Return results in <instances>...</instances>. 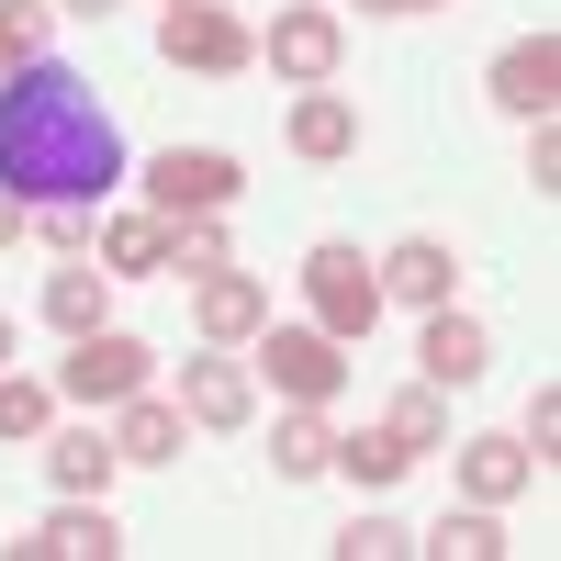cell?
Returning a JSON list of instances; mask_svg holds the SVG:
<instances>
[{
	"label": "cell",
	"mask_w": 561,
	"mask_h": 561,
	"mask_svg": "<svg viewBox=\"0 0 561 561\" xmlns=\"http://www.w3.org/2000/svg\"><path fill=\"white\" fill-rule=\"evenodd\" d=\"M113 180H124V135H113L102 102H90V79H68L57 57L23 68V79H0V192L102 214Z\"/></svg>",
	"instance_id": "6da1fadb"
},
{
	"label": "cell",
	"mask_w": 561,
	"mask_h": 561,
	"mask_svg": "<svg viewBox=\"0 0 561 561\" xmlns=\"http://www.w3.org/2000/svg\"><path fill=\"white\" fill-rule=\"evenodd\" d=\"M158 57L192 79H237V68H259V23H237L225 0H180V12H158Z\"/></svg>",
	"instance_id": "7a4b0ae2"
},
{
	"label": "cell",
	"mask_w": 561,
	"mask_h": 561,
	"mask_svg": "<svg viewBox=\"0 0 561 561\" xmlns=\"http://www.w3.org/2000/svg\"><path fill=\"white\" fill-rule=\"evenodd\" d=\"M304 304H314V325H325L337 348H359L370 325H382V270H370L359 248H337V237H325V248L304 259Z\"/></svg>",
	"instance_id": "3957f363"
},
{
	"label": "cell",
	"mask_w": 561,
	"mask_h": 561,
	"mask_svg": "<svg viewBox=\"0 0 561 561\" xmlns=\"http://www.w3.org/2000/svg\"><path fill=\"white\" fill-rule=\"evenodd\" d=\"M147 382H158V348L124 337V325H90V337H68V359H57V393L68 404H124Z\"/></svg>",
	"instance_id": "277c9868"
},
{
	"label": "cell",
	"mask_w": 561,
	"mask_h": 561,
	"mask_svg": "<svg viewBox=\"0 0 561 561\" xmlns=\"http://www.w3.org/2000/svg\"><path fill=\"white\" fill-rule=\"evenodd\" d=\"M259 382H270L280 404H337L348 348L325 337V325H259Z\"/></svg>",
	"instance_id": "5b68a950"
},
{
	"label": "cell",
	"mask_w": 561,
	"mask_h": 561,
	"mask_svg": "<svg viewBox=\"0 0 561 561\" xmlns=\"http://www.w3.org/2000/svg\"><path fill=\"white\" fill-rule=\"evenodd\" d=\"M248 192V169L225 147H158L147 158V214H225Z\"/></svg>",
	"instance_id": "8992f818"
},
{
	"label": "cell",
	"mask_w": 561,
	"mask_h": 561,
	"mask_svg": "<svg viewBox=\"0 0 561 561\" xmlns=\"http://www.w3.org/2000/svg\"><path fill=\"white\" fill-rule=\"evenodd\" d=\"M259 57H270V79L325 90V79H337V57H348V34H337V12H325V0H293V12H270Z\"/></svg>",
	"instance_id": "52a82bcc"
},
{
	"label": "cell",
	"mask_w": 561,
	"mask_h": 561,
	"mask_svg": "<svg viewBox=\"0 0 561 561\" xmlns=\"http://www.w3.org/2000/svg\"><path fill=\"white\" fill-rule=\"evenodd\" d=\"M180 415H192V427H248L259 415V370L248 359H180Z\"/></svg>",
	"instance_id": "ba28073f"
},
{
	"label": "cell",
	"mask_w": 561,
	"mask_h": 561,
	"mask_svg": "<svg viewBox=\"0 0 561 561\" xmlns=\"http://www.w3.org/2000/svg\"><path fill=\"white\" fill-rule=\"evenodd\" d=\"M494 102L517 113V124H550V113H561V45H550V34H517V45L494 57Z\"/></svg>",
	"instance_id": "9c48e42d"
},
{
	"label": "cell",
	"mask_w": 561,
	"mask_h": 561,
	"mask_svg": "<svg viewBox=\"0 0 561 561\" xmlns=\"http://www.w3.org/2000/svg\"><path fill=\"white\" fill-rule=\"evenodd\" d=\"M113 550H124V528L102 517V494H68L34 539H12V561H113Z\"/></svg>",
	"instance_id": "30bf717a"
},
{
	"label": "cell",
	"mask_w": 561,
	"mask_h": 561,
	"mask_svg": "<svg viewBox=\"0 0 561 561\" xmlns=\"http://www.w3.org/2000/svg\"><path fill=\"white\" fill-rule=\"evenodd\" d=\"M483 359H494V337H483V325L472 314H427V337H415V382H438V393H472L483 382Z\"/></svg>",
	"instance_id": "8fae6325"
},
{
	"label": "cell",
	"mask_w": 561,
	"mask_h": 561,
	"mask_svg": "<svg viewBox=\"0 0 561 561\" xmlns=\"http://www.w3.org/2000/svg\"><path fill=\"white\" fill-rule=\"evenodd\" d=\"M192 325H203L214 348H237V337H259V325H270V293H259L237 259H225V270H203V280H192Z\"/></svg>",
	"instance_id": "7c38bea8"
},
{
	"label": "cell",
	"mask_w": 561,
	"mask_h": 561,
	"mask_svg": "<svg viewBox=\"0 0 561 561\" xmlns=\"http://www.w3.org/2000/svg\"><path fill=\"white\" fill-rule=\"evenodd\" d=\"M370 270H382V304H415V314H438L449 280H460V259H449L438 237H404V248H382Z\"/></svg>",
	"instance_id": "4fadbf2b"
},
{
	"label": "cell",
	"mask_w": 561,
	"mask_h": 561,
	"mask_svg": "<svg viewBox=\"0 0 561 561\" xmlns=\"http://www.w3.org/2000/svg\"><path fill=\"white\" fill-rule=\"evenodd\" d=\"M293 158H314V169L359 158V113H348V90H304V102H293Z\"/></svg>",
	"instance_id": "5bb4252c"
},
{
	"label": "cell",
	"mask_w": 561,
	"mask_h": 561,
	"mask_svg": "<svg viewBox=\"0 0 561 561\" xmlns=\"http://www.w3.org/2000/svg\"><path fill=\"white\" fill-rule=\"evenodd\" d=\"M180 427H192L180 393H124V404H113V449H124V460H180Z\"/></svg>",
	"instance_id": "9a60e30c"
},
{
	"label": "cell",
	"mask_w": 561,
	"mask_h": 561,
	"mask_svg": "<svg viewBox=\"0 0 561 561\" xmlns=\"http://www.w3.org/2000/svg\"><path fill=\"white\" fill-rule=\"evenodd\" d=\"M270 472L280 483H314V472H337V427H325V404H293L270 427Z\"/></svg>",
	"instance_id": "2e32d148"
},
{
	"label": "cell",
	"mask_w": 561,
	"mask_h": 561,
	"mask_svg": "<svg viewBox=\"0 0 561 561\" xmlns=\"http://www.w3.org/2000/svg\"><path fill=\"white\" fill-rule=\"evenodd\" d=\"M45 472H57V494H102L124 472V449H113V427H57L45 438Z\"/></svg>",
	"instance_id": "e0dca14e"
},
{
	"label": "cell",
	"mask_w": 561,
	"mask_h": 561,
	"mask_svg": "<svg viewBox=\"0 0 561 561\" xmlns=\"http://www.w3.org/2000/svg\"><path fill=\"white\" fill-rule=\"evenodd\" d=\"M45 325H57V337L113 325V270H45Z\"/></svg>",
	"instance_id": "ac0fdd59"
},
{
	"label": "cell",
	"mask_w": 561,
	"mask_h": 561,
	"mask_svg": "<svg viewBox=\"0 0 561 561\" xmlns=\"http://www.w3.org/2000/svg\"><path fill=\"white\" fill-rule=\"evenodd\" d=\"M460 483H472V505H505V494L539 483V460H528V438H472L460 449Z\"/></svg>",
	"instance_id": "d6986e66"
},
{
	"label": "cell",
	"mask_w": 561,
	"mask_h": 561,
	"mask_svg": "<svg viewBox=\"0 0 561 561\" xmlns=\"http://www.w3.org/2000/svg\"><path fill=\"white\" fill-rule=\"evenodd\" d=\"M102 270H113V280L169 270V214H113V225H102Z\"/></svg>",
	"instance_id": "ffe728a7"
},
{
	"label": "cell",
	"mask_w": 561,
	"mask_h": 561,
	"mask_svg": "<svg viewBox=\"0 0 561 561\" xmlns=\"http://www.w3.org/2000/svg\"><path fill=\"white\" fill-rule=\"evenodd\" d=\"M415 550H427V561H505L517 539L494 528V505H460V517H438V528L415 539Z\"/></svg>",
	"instance_id": "44dd1931"
},
{
	"label": "cell",
	"mask_w": 561,
	"mask_h": 561,
	"mask_svg": "<svg viewBox=\"0 0 561 561\" xmlns=\"http://www.w3.org/2000/svg\"><path fill=\"white\" fill-rule=\"evenodd\" d=\"M45 45H57V12H45V0H0V79L45 68Z\"/></svg>",
	"instance_id": "7402d4cb"
},
{
	"label": "cell",
	"mask_w": 561,
	"mask_h": 561,
	"mask_svg": "<svg viewBox=\"0 0 561 561\" xmlns=\"http://www.w3.org/2000/svg\"><path fill=\"white\" fill-rule=\"evenodd\" d=\"M382 427L415 449V460H427V449H449V393L438 382H415V393H393V415H382Z\"/></svg>",
	"instance_id": "603a6c76"
},
{
	"label": "cell",
	"mask_w": 561,
	"mask_h": 561,
	"mask_svg": "<svg viewBox=\"0 0 561 561\" xmlns=\"http://www.w3.org/2000/svg\"><path fill=\"white\" fill-rule=\"evenodd\" d=\"M337 472H348V483H370V494H382L393 472H415V449H404L393 427H359V438H337Z\"/></svg>",
	"instance_id": "cb8c5ba5"
},
{
	"label": "cell",
	"mask_w": 561,
	"mask_h": 561,
	"mask_svg": "<svg viewBox=\"0 0 561 561\" xmlns=\"http://www.w3.org/2000/svg\"><path fill=\"white\" fill-rule=\"evenodd\" d=\"M57 427V382H23V370H0V438H45Z\"/></svg>",
	"instance_id": "d4e9b609"
},
{
	"label": "cell",
	"mask_w": 561,
	"mask_h": 561,
	"mask_svg": "<svg viewBox=\"0 0 561 561\" xmlns=\"http://www.w3.org/2000/svg\"><path fill=\"white\" fill-rule=\"evenodd\" d=\"M393 550H415V528H404V517H382V505L337 528V561H393Z\"/></svg>",
	"instance_id": "484cf974"
},
{
	"label": "cell",
	"mask_w": 561,
	"mask_h": 561,
	"mask_svg": "<svg viewBox=\"0 0 561 561\" xmlns=\"http://www.w3.org/2000/svg\"><path fill=\"white\" fill-rule=\"evenodd\" d=\"M169 259L180 270H225V214H169Z\"/></svg>",
	"instance_id": "4316f807"
},
{
	"label": "cell",
	"mask_w": 561,
	"mask_h": 561,
	"mask_svg": "<svg viewBox=\"0 0 561 561\" xmlns=\"http://www.w3.org/2000/svg\"><path fill=\"white\" fill-rule=\"evenodd\" d=\"M34 237L57 259H90V203H34Z\"/></svg>",
	"instance_id": "83f0119b"
},
{
	"label": "cell",
	"mask_w": 561,
	"mask_h": 561,
	"mask_svg": "<svg viewBox=\"0 0 561 561\" xmlns=\"http://www.w3.org/2000/svg\"><path fill=\"white\" fill-rule=\"evenodd\" d=\"M528 460H539V472L561 460V393H550V382H539V404H528Z\"/></svg>",
	"instance_id": "f1b7e54d"
},
{
	"label": "cell",
	"mask_w": 561,
	"mask_h": 561,
	"mask_svg": "<svg viewBox=\"0 0 561 561\" xmlns=\"http://www.w3.org/2000/svg\"><path fill=\"white\" fill-rule=\"evenodd\" d=\"M528 180H539V203L561 192V124H539V135H528Z\"/></svg>",
	"instance_id": "f546056e"
},
{
	"label": "cell",
	"mask_w": 561,
	"mask_h": 561,
	"mask_svg": "<svg viewBox=\"0 0 561 561\" xmlns=\"http://www.w3.org/2000/svg\"><path fill=\"white\" fill-rule=\"evenodd\" d=\"M23 237H34V203H23V192H0V248H23Z\"/></svg>",
	"instance_id": "4dcf8cb0"
},
{
	"label": "cell",
	"mask_w": 561,
	"mask_h": 561,
	"mask_svg": "<svg viewBox=\"0 0 561 561\" xmlns=\"http://www.w3.org/2000/svg\"><path fill=\"white\" fill-rule=\"evenodd\" d=\"M359 12H438V0H359Z\"/></svg>",
	"instance_id": "1f68e13d"
},
{
	"label": "cell",
	"mask_w": 561,
	"mask_h": 561,
	"mask_svg": "<svg viewBox=\"0 0 561 561\" xmlns=\"http://www.w3.org/2000/svg\"><path fill=\"white\" fill-rule=\"evenodd\" d=\"M57 12H79V23H102V12H113V0H57Z\"/></svg>",
	"instance_id": "d6a6232c"
},
{
	"label": "cell",
	"mask_w": 561,
	"mask_h": 561,
	"mask_svg": "<svg viewBox=\"0 0 561 561\" xmlns=\"http://www.w3.org/2000/svg\"><path fill=\"white\" fill-rule=\"evenodd\" d=\"M0 370H12V314H0Z\"/></svg>",
	"instance_id": "836d02e7"
},
{
	"label": "cell",
	"mask_w": 561,
	"mask_h": 561,
	"mask_svg": "<svg viewBox=\"0 0 561 561\" xmlns=\"http://www.w3.org/2000/svg\"><path fill=\"white\" fill-rule=\"evenodd\" d=\"M169 12H180V0H169Z\"/></svg>",
	"instance_id": "e575fe53"
}]
</instances>
